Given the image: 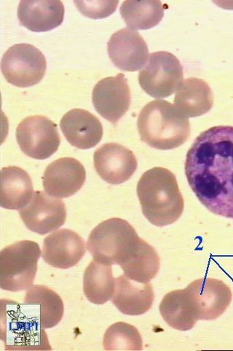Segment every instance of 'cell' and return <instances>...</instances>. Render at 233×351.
<instances>
[{
  "instance_id": "44dd1931",
  "label": "cell",
  "mask_w": 233,
  "mask_h": 351,
  "mask_svg": "<svg viewBox=\"0 0 233 351\" xmlns=\"http://www.w3.org/2000/svg\"><path fill=\"white\" fill-rule=\"evenodd\" d=\"M214 94L204 80L189 78L177 89L174 106L187 117H201L213 108Z\"/></svg>"
},
{
  "instance_id": "9c48e42d",
  "label": "cell",
  "mask_w": 233,
  "mask_h": 351,
  "mask_svg": "<svg viewBox=\"0 0 233 351\" xmlns=\"http://www.w3.org/2000/svg\"><path fill=\"white\" fill-rule=\"evenodd\" d=\"M16 139L21 151L36 160L51 157L61 144L57 124L40 115L22 120L16 129Z\"/></svg>"
},
{
  "instance_id": "6da1fadb",
  "label": "cell",
  "mask_w": 233,
  "mask_h": 351,
  "mask_svg": "<svg viewBox=\"0 0 233 351\" xmlns=\"http://www.w3.org/2000/svg\"><path fill=\"white\" fill-rule=\"evenodd\" d=\"M185 175L197 199L216 215L233 219V127L203 132L188 150Z\"/></svg>"
},
{
  "instance_id": "5bb4252c",
  "label": "cell",
  "mask_w": 233,
  "mask_h": 351,
  "mask_svg": "<svg viewBox=\"0 0 233 351\" xmlns=\"http://www.w3.org/2000/svg\"><path fill=\"white\" fill-rule=\"evenodd\" d=\"M109 57L121 71L135 72L146 66L149 60V49L139 33L123 28L114 33L107 44Z\"/></svg>"
},
{
  "instance_id": "603a6c76",
  "label": "cell",
  "mask_w": 233,
  "mask_h": 351,
  "mask_svg": "<svg viewBox=\"0 0 233 351\" xmlns=\"http://www.w3.org/2000/svg\"><path fill=\"white\" fill-rule=\"evenodd\" d=\"M159 309L163 320L176 330H191L199 320L186 289L166 294Z\"/></svg>"
},
{
  "instance_id": "3957f363",
  "label": "cell",
  "mask_w": 233,
  "mask_h": 351,
  "mask_svg": "<svg viewBox=\"0 0 233 351\" xmlns=\"http://www.w3.org/2000/svg\"><path fill=\"white\" fill-rule=\"evenodd\" d=\"M137 127L141 141L161 150L181 147L191 133L188 117L174 105L163 100L153 101L142 108Z\"/></svg>"
},
{
  "instance_id": "d4e9b609",
  "label": "cell",
  "mask_w": 233,
  "mask_h": 351,
  "mask_svg": "<svg viewBox=\"0 0 233 351\" xmlns=\"http://www.w3.org/2000/svg\"><path fill=\"white\" fill-rule=\"evenodd\" d=\"M120 11L127 26L134 30H147L157 26L164 16V7L159 0H127L122 3Z\"/></svg>"
},
{
  "instance_id": "4316f807",
  "label": "cell",
  "mask_w": 233,
  "mask_h": 351,
  "mask_svg": "<svg viewBox=\"0 0 233 351\" xmlns=\"http://www.w3.org/2000/svg\"><path fill=\"white\" fill-rule=\"evenodd\" d=\"M103 346L105 350H142V337L135 326L118 322L107 328Z\"/></svg>"
},
{
  "instance_id": "e0dca14e",
  "label": "cell",
  "mask_w": 233,
  "mask_h": 351,
  "mask_svg": "<svg viewBox=\"0 0 233 351\" xmlns=\"http://www.w3.org/2000/svg\"><path fill=\"white\" fill-rule=\"evenodd\" d=\"M60 127L70 144L80 149L96 147L103 137L100 120L86 110L74 108L61 119Z\"/></svg>"
},
{
  "instance_id": "8fae6325",
  "label": "cell",
  "mask_w": 233,
  "mask_h": 351,
  "mask_svg": "<svg viewBox=\"0 0 233 351\" xmlns=\"http://www.w3.org/2000/svg\"><path fill=\"white\" fill-rule=\"evenodd\" d=\"M22 221L32 232L44 236L61 227L66 222L64 202L43 191L33 194L29 203L19 211Z\"/></svg>"
},
{
  "instance_id": "8992f818",
  "label": "cell",
  "mask_w": 233,
  "mask_h": 351,
  "mask_svg": "<svg viewBox=\"0 0 233 351\" xmlns=\"http://www.w3.org/2000/svg\"><path fill=\"white\" fill-rule=\"evenodd\" d=\"M41 250L35 241L24 240L0 252V287L10 292L27 290L34 283Z\"/></svg>"
},
{
  "instance_id": "ba28073f",
  "label": "cell",
  "mask_w": 233,
  "mask_h": 351,
  "mask_svg": "<svg viewBox=\"0 0 233 351\" xmlns=\"http://www.w3.org/2000/svg\"><path fill=\"white\" fill-rule=\"evenodd\" d=\"M47 62L44 54L28 43L16 44L3 54L2 73L11 84L29 87L38 84L45 76Z\"/></svg>"
},
{
  "instance_id": "7402d4cb",
  "label": "cell",
  "mask_w": 233,
  "mask_h": 351,
  "mask_svg": "<svg viewBox=\"0 0 233 351\" xmlns=\"http://www.w3.org/2000/svg\"><path fill=\"white\" fill-rule=\"evenodd\" d=\"M29 173L17 167L1 170V199L0 204L7 210H20L31 201L34 194Z\"/></svg>"
},
{
  "instance_id": "d6986e66",
  "label": "cell",
  "mask_w": 233,
  "mask_h": 351,
  "mask_svg": "<svg viewBox=\"0 0 233 351\" xmlns=\"http://www.w3.org/2000/svg\"><path fill=\"white\" fill-rule=\"evenodd\" d=\"M154 294L150 282L141 283L123 274L116 278L112 302L120 312L137 316L148 312L152 306Z\"/></svg>"
},
{
  "instance_id": "52a82bcc",
  "label": "cell",
  "mask_w": 233,
  "mask_h": 351,
  "mask_svg": "<svg viewBox=\"0 0 233 351\" xmlns=\"http://www.w3.org/2000/svg\"><path fill=\"white\" fill-rule=\"evenodd\" d=\"M183 81L181 62L167 51L151 53L148 63L139 73V82L142 90L157 99L171 96Z\"/></svg>"
},
{
  "instance_id": "7a4b0ae2",
  "label": "cell",
  "mask_w": 233,
  "mask_h": 351,
  "mask_svg": "<svg viewBox=\"0 0 233 351\" xmlns=\"http://www.w3.org/2000/svg\"><path fill=\"white\" fill-rule=\"evenodd\" d=\"M137 191L142 213L152 225L169 226L182 215L183 196L175 175L169 169L148 170L141 176Z\"/></svg>"
},
{
  "instance_id": "4fadbf2b",
  "label": "cell",
  "mask_w": 233,
  "mask_h": 351,
  "mask_svg": "<svg viewBox=\"0 0 233 351\" xmlns=\"http://www.w3.org/2000/svg\"><path fill=\"white\" fill-rule=\"evenodd\" d=\"M94 160L99 177L111 184L127 182L138 167L134 152L118 143H108L98 148Z\"/></svg>"
},
{
  "instance_id": "2e32d148",
  "label": "cell",
  "mask_w": 233,
  "mask_h": 351,
  "mask_svg": "<svg viewBox=\"0 0 233 351\" xmlns=\"http://www.w3.org/2000/svg\"><path fill=\"white\" fill-rule=\"evenodd\" d=\"M83 239L70 229L57 230L44 239L42 258L49 265L68 269L79 263L85 254Z\"/></svg>"
},
{
  "instance_id": "277c9868",
  "label": "cell",
  "mask_w": 233,
  "mask_h": 351,
  "mask_svg": "<svg viewBox=\"0 0 233 351\" xmlns=\"http://www.w3.org/2000/svg\"><path fill=\"white\" fill-rule=\"evenodd\" d=\"M146 241L125 219L111 218L92 230L87 247L96 261L123 267L139 254Z\"/></svg>"
},
{
  "instance_id": "9a60e30c",
  "label": "cell",
  "mask_w": 233,
  "mask_h": 351,
  "mask_svg": "<svg viewBox=\"0 0 233 351\" xmlns=\"http://www.w3.org/2000/svg\"><path fill=\"white\" fill-rule=\"evenodd\" d=\"M86 180L83 164L73 158H61L49 165L42 177L43 189L51 196L68 197L80 191Z\"/></svg>"
},
{
  "instance_id": "30bf717a",
  "label": "cell",
  "mask_w": 233,
  "mask_h": 351,
  "mask_svg": "<svg viewBox=\"0 0 233 351\" xmlns=\"http://www.w3.org/2000/svg\"><path fill=\"white\" fill-rule=\"evenodd\" d=\"M185 289L199 320L217 319L226 311L232 299L228 285L217 279H197Z\"/></svg>"
},
{
  "instance_id": "484cf974",
  "label": "cell",
  "mask_w": 233,
  "mask_h": 351,
  "mask_svg": "<svg viewBox=\"0 0 233 351\" xmlns=\"http://www.w3.org/2000/svg\"><path fill=\"white\" fill-rule=\"evenodd\" d=\"M160 267L161 259L157 251L146 241L139 254L121 269L130 280L146 283L157 276Z\"/></svg>"
},
{
  "instance_id": "7c38bea8",
  "label": "cell",
  "mask_w": 233,
  "mask_h": 351,
  "mask_svg": "<svg viewBox=\"0 0 233 351\" xmlns=\"http://www.w3.org/2000/svg\"><path fill=\"white\" fill-rule=\"evenodd\" d=\"M92 100L96 112L111 123L116 125L131 106V94L124 73L108 77L94 86Z\"/></svg>"
},
{
  "instance_id": "ffe728a7",
  "label": "cell",
  "mask_w": 233,
  "mask_h": 351,
  "mask_svg": "<svg viewBox=\"0 0 233 351\" xmlns=\"http://www.w3.org/2000/svg\"><path fill=\"white\" fill-rule=\"evenodd\" d=\"M61 1H20L18 18L21 25L36 32H47L58 27L64 19Z\"/></svg>"
},
{
  "instance_id": "5b68a950",
  "label": "cell",
  "mask_w": 233,
  "mask_h": 351,
  "mask_svg": "<svg viewBox=\"0 0 233 351\" xmlns=\"http://www.w3.org/2000/svg\"><path fill=\"white\" fill-rule=\"evenodd\" d=\"M1 339L6 350H51L40 323L14 301H1Z\"/></svg>"
},
{
  "instance_id": "cb8c5ba5",
  "label": "cell",
  "mask_w": 233,
  "mask_h": 351,
  "mask_svg": "<svg viewBox=\"0 0 233 351\" xmlns=\"http://www.w3.org/2000/svg\"><path fill=\"white\" fill-rule=\"evenodd\" d=\"M116 279L112 266L93 260L84 273L83 291L88 300L102 305L112 300L115 293Z\"/></svg>"
},
{
  "instance_id": "ac0fdd59",
  "label": "cell",
  "mask_w": 233,
  "mask_h": 351,
  "mask_svg": "<svg viewBox=\"0 0 233 351\" xmlns=\"http://www.w3.org/2000/svg\"><path fill=\"white\" fill-rule=\"evenodd\" d=\"M23 306L43 328L58 325L64 313V306L60 296L45 285H36L29 288Z\"/></svg>"
},
{
  "instance_id": "83f0119b",
  "label": "cell",
  "mask_w": 233,
  "mask_h": 351,
  "mask_svg": "<svg viewBox=\"0 0 233 351\" xmlns=\"http://www.w3.org/2000/svg\"><path fill=\"white\" fill-rule=\"evenodd\" d=\"M74 3L85 16L100 19L112 15L119 1H74Z\"/></svg>"
}]
</instances>
